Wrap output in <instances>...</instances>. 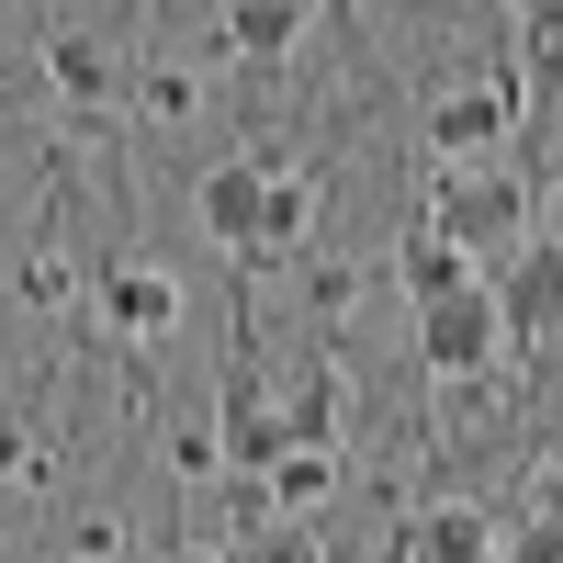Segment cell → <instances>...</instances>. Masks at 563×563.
Returning <instances> with one entry per match:
<instances>
[{
	"instance_id": "15",
	"label": "cell",
	"mask_w": 563,
	"mask_h": 563,
	"mask_svg": "<svg viewBox=\"0 0 563 563\" xmlns=\"http://www.w3.org/2000/svg\"><path fill=\"white\" fill-rule=\"evenodd\" d=\"M12 294H23L34 316H57V305H68V260H57V249H34V260L12 271Z\"/></svg>"
},
{
	"instance_id": "3",
	"label": "cell",
	"mask_w": 563,
	"mask_h": 563,
	"mask_svg": "<svg viewBox=\"0 0 563 563\" xmlns=\"http://www.w3.org/2000/svg\"><path fill=\"white\" fill-rule=\"evenodd\" d=\"M507 135H519V90L507 79H474V90L429 102V158H496Z\"/></svg>"
},
{
	"instance_id": "5",
	"label": "cell",
	"mask_w": 563,
	"mask_h": 563,
	"mask_svg": "<svg viewBox=\"0 0 563 563\" xmlns=\"http://www.w3.org/2000/svg\"><path fill=\"white\" fill-rule=\"evenodd\" d=\"M316 238V180L271 147V169H260V214H249V249H238V271H271V260H294Z\"/></svg>"
},
{
	"instance_id": "8",
	"label": "cell",
	"mask_w": 563,
	"mask_h": 563,
	"mask_svg": "<svg viewBox=\"0 0 563 563\" xmlns=\"http://www.w3.org/2000/svg\"><path fill=\"white\" fill-rule=\"evenodd\" d=\"M260 496H271V519H316L339 496V440H282L260 462Z\"/></svg>"
},
{
	"instance_id": "14",
	"label": "cell",
	"mask_w": 563,
	"mask_h": 563,
	"mask_svg": "<svg viewBox=\"0 0 563 563\" xmlns=\"http://www.w3.org/2000/svg\"><path fill=\"white\" fill-rule=\"evenodd\" d=\"M135 113H147V124H192L203 113V79L169 68V57H147V68H135Z\"/></svg>"
},
{
	"instance_id": "2",
	"label": "cell",
	"mask_w": 563,
	"mask_h": 563,
	"mask_svg": "<svg viewBox=\"0 0 563 563\" xmlns=\"http://www.w3.org/2000/svg\"><path fill=\"white\" fill-rule=\"evenodd\" d=\"M417 361H429V384H474L485 361H507V339H496V294H485V282H462V294H429V305H417Z\"/></svg>"
},
{
	"instance_id": "7",
	"label": "cell",
	"mask_w": 563,
	"mask_h": 563,
	"mask_svg": "<svg viewBox=\"0 0 563 563\" xmlns=\"http://www.w3.org/2000/svg\"><path fill=\"white\" fill-rule=\"evenodd\" d=\"M260 169H271V147H249V158H214L203 180H192V214H203V238L238 260L249 249V214H260Z\"/></svg>"
},
{
	"instance_id": "12",
	"label": "cell",
	"mask_w": 563,
	"mask_h": 563,
	"mask_svg": "<svg viewBox=\"0 0 563 563\" xmlns=\"http://www.w3.org/2000/svg\"><path fill=\"white\" fill-rule=\"evenodd\" d=\"M395 282H406V305H429V294H462V282H485V260H474V249H451L440 225L417 214L406 238H395Z\"/></svg>"
},
{
	"instance_id": "4",
	"label": "cell",
	"mask_w": 563,
	"mask_h": 563,
	"mask_svg": "<svg viewBox=\"0 0 563 563\" xmlns=\"http://www.w3.org/2000/svg\"><path fill=\"white\" fill-rule=\"evenodd\" d=\"M485 294H496V339H507V361H541V350H552V249L519 238V249H507V282H485Z\"/></svg>"
},
{
	"instance_id": "9",
	"label": "cell",
	"mask_w": 563,
	"mask_h": 563,
	"mask_svg": "<svg viewBox=\"0 0 563 563\" xmlns=\"http://www.w3.org/2000/svg\"><path fill=\"white\" fill-rule=\"evenodd\" d=\"M395 552H417V563H485V552H496V507H474V496L417 507V519L395 530Z\"/></svg>"
},
{
	"instance_id": "11",
	"label": "cell",
	"mask_w": 563,
	"mask_h": 563,
	"mask_svg": "<svg viewBox=\"0 0 563 563\" xmlns=\"http://www.w3.org/2000/svg\"><path fill=\"white\" fill-rule=\"evenodd\" d=\"M45 90H57L68 113H102L113 102V45L79 34V23H57V34H45Z\"/></svg>"
},
{
	"instance_id": "10",
	"label": "cell",
	"mask_w": 563,
	"mask_h": 563,
	"mask_svg": "<svg viewBox=\"0 0 563 563\" xmlns=\"http://www.w3.org/2000/svg\"><path fill=\"white\" fill-rule=\"evenodd\" d=\"M316 23V0H225V57H249V68H282L305 45Z\"/></svg>"
},
{
	"instance_id": "16",
	"label": "cell",
	"mask_w": 563,
	"mask_h": 563,
	"mask_svg": "<svg viewBox=\"0 0 563 563\" xmlns=\"http://www.w3.org/2000/svg\"><path fill=\"white\" fill-rule=\"evenodd\" d=\"M169 474H180V485H214V474H225V462H214V429H169Z\"/></svg>"
},
{
	"instance_id": "17",
	"label": "cell",
	"mask_w": 563,
	"mask_h": 563,
	"mask_svg": "<svg viewBox=\"0 0 563 563\" xmlns=\"http://www.w3.org/2000/svg\"><path fill=\"white\" fill-rule=\"evenodd\" d=\"M519 34H530V68L563 57V0H519Z\"/></svg>"
},
{
	"instance_id": "1",
	"label": "cell",
	"mask_w": 563,
	"mask_h": 563,
	"mask_svg": "<svg viewBox=\"0 0 563 563\" xmlns=\"http://www.w3.org/2000/svg\"><path fill=\"white\" fill-rule=\"evenodd\" d=\"M530 192H541V169H496V158H440L429 180V225L451 249H474V260H507L530 238Z\"/></svg>"
},
{
	"instance_id": "6",
	"label": "cell",
	"mask_w": 563,
	"mask_h": 563,
	"mask_svg": "<svg viewBox=\"0 0 563 563\" xmlns=\"http://www.w3.org/2000/svg\"><path fill=\"white\" fill-rule=\"evenodd\" d=\"M102 327L124 350H158L169 327H180V271H158V260H124L113 282H102Z\"/></svg>"
},
{
	"instance_id": "18",
	"label": "cell",
	"mask_w": 563,
	"mask_h": 563,
	"mask_svg": "<svg viewBox=\"0 0 563 563\" xmlns=\"http://www.w3.org/2000/svg\"><path fill=\"white\" fill-rule=\"evenodd\" d=\"M0 485H45V451L12 429V417H0Z\"/></svg>"
},
{
	"instance_id": "13",
	"label": "cell",
	"mask_w": 563,
	"mask_h": 563,
	"mask_svg": "<svg viewBox=\"0 0 563 563\" xmlns=\"http://www.w3.org/2000/svg\"><path fill=\"white\" fill-rule=\"evenodd\" d=\"M339 406H350V395H339V361L316 350V361H305V384L282 395V440H339Z\"/></svg>"
}]
</instances>
